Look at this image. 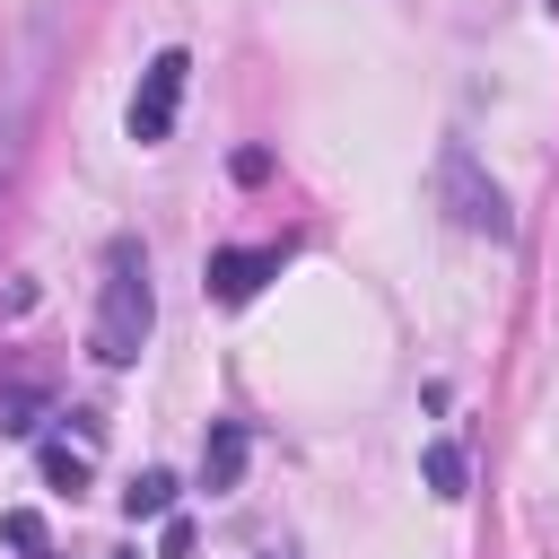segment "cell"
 Masks as SVG:
<instances>
[{
    "instance_id": "obj_12",
    "label": "cell",
    "mask_w": 559,
    "mask_h": 559,
    "mask_svg": "<svg viewBox=\"0 0 559 559\" xmlns=\"http://www.w3.org/2000/svg\"><path fill=\"white\" fill-rule=\"evenodd\" d=\"M550 17H559V0H550Z\"/></svg>"
},
{
    "instance_id": "obj_2",
    "label": "cell",
    "mask_w": 559,
    "mask_h": 559,
    "mask_svg": "<svg viewBox=\"0 0 559 559\" xmlns=\"http://www.w3.org/2000/svg\"><path fill=\"white\" fill-rule=\"evenodd\" d=\"M437 201H445V218L472 227V236H515V210H507V192L480 175L472 148H445V157H437Z\"/></svg>"
},
{
    "instance_id": "obj_3",
    "label": "cell",
    "mask_w": 559,
    "mask_h": 559,
    "mask_svg": "<svg viewBox=\"0 0 559 559\" xmlns=\"http://www.w3.org/2000/svg\"><path fill=\"white\" fill-rule=\"evenodd\" d=\"M183 87H192V52H183V44H166V52L140 70V87H131V114H122V131H131L140 148H157V140L175 131V114H183Z\"/></svg>"
},
{
    "instance_id": "obj_10",
    "label": "cell",
    "mask_w": 559,
    "mask_h": 559,
    "mask_svg": "<svg viewBox=\"0 0 559 559\" xmlns=\"http://www.w3.org/2000/svg\"><path fill=\"white\" fill-rule=\"evenodd\" d=\"M35 411H44V393H35V384H0V428H17V437H26V428H35Z\"/></svg>"
},
{
    "instance_id": "obj_8",
    "label": "cell",
    "mask_w": 559,
    "mask_h": 559,
    "mask_svg": "<svg viewBox=\"0 0 559 559\" xmlns=\"http://www.w3.org/2000/svg\"><path fill=\"white\" fill-rule=\"evenodd\" d=\"M44 480L79 498V489H87V454H70V445H44Z\"/></svg>"
},
{
    "instance_id": "obj_13",
    "label": "cell",
    "mask_w": 559,
    "mask_h": 559,
    "mask_svg": "<svg viewBox=\"0 0 559 559\" xmlns=\"http://www.w3.org/2000/svg\"><path fill=\"white\" fill-rule=\"evenodd\" d=\"M271 559H280V550H271Z\"/></svg>"
},
{
    "instance_id": "obj_7",
    "label": "cell",
    "mask_w": 559,
    "mask_h": 559,
    "mask_svg": "<svg viewBox=\"0 0 559 559\" xmlns=\"http://www.w3.org/2000/svg\"><path fill=\"white\" fill-rule=\"evenodd\" d=\"M419 472H428V489H437V498H463V480H472V472H463V445H454V437H437V445L419 454Z\"/></svg>"
},
{
    "instance_id": "obj_9",
    "label": "cell",
    "mask_w": 559,
    "mask_h": 559,
    "mask_svg": "<svg viewBox=\"0 0 559 559\" xmlns=\"http://www.w3.org/2000/svg\"><path fill=\"white\" fill-rule=\"evenodd\" d=\"M0 542L35 559V550H44V515H35V507H9V515H0Z\"/></svg>"
},
{
    "instance_id": "obj_4",
    "label": "cell",
    "mask_w": 559,
    "mask_h": 559,
    "mask_svg": "<svg viewBox=\"0 0 559 559\" xmlns=\"http://www.w3.org/2000/svg\"><path fill=\"white\" fill-rule=\"evenodd\" d=\"M280 262H288V245H218V253L201 262V288H210L218 306H253L262 280H280Z\"/></svg>"
},
{
    "instance_id": "obj_1",
    "label": "cell",
    "mask_w": 559,
    "mask_h": 559,
    "mask_svg": "<svg viewBox=\"0 0 559 559\" xmlns=\"http://www.w3.org/2000/svg\"><path fill=\"white\" fill-rule=\"evenodd\" d=\"M148 332H157L148 253H140V236H114V245H105V288H96V332H87V349H96V367H131V358L148 349Z\"/></svg>"
},
{
    "instance_id": "obj_6",
    "label": "cell",
    "mask_w": 559,
    "mask_h": 559,
    "mask_svg": "<svg viewBox=\"0 0 559 559\" xmlns=\"http://www.w3.org/2000/svg\"><path fill=\"white\" fill-rule=\"evenodd\" d=\"M122 515H131V524H157V515H175V472H140V480L122 489Z\"/></svg>"
},
{
    "instance_id": "obj_11",
    "label": "cell",
    "mask_w": 559,
    "mask_h": 559,
    "mask_svg": "<svg viewBox=\"0 0 559 559\" xmlns=\"http://www.w3.org/2000/svg\"><path fill=\"white\" fill-rule=\"evenodd\" d=\"M157 559H192V524H183V515H166V533H157Z\"/></svg>"
},
{
    "instance_id": "obj_5",
    "label": "cell",
    "mask_w": 559,
    "mask_h": 559,
    "mask_svg": "<svg viewBox=\"0 0 559 559\" xmlns=\"http://www.w3.org/2000/svg\"><path fill=\"white\" fill-rule=\"evenodd\" d=\"M245 463H253V428H245V419H210V445H201V489H210V498H227V489L245 480Z\"/></svg>"
}]
</instances>
